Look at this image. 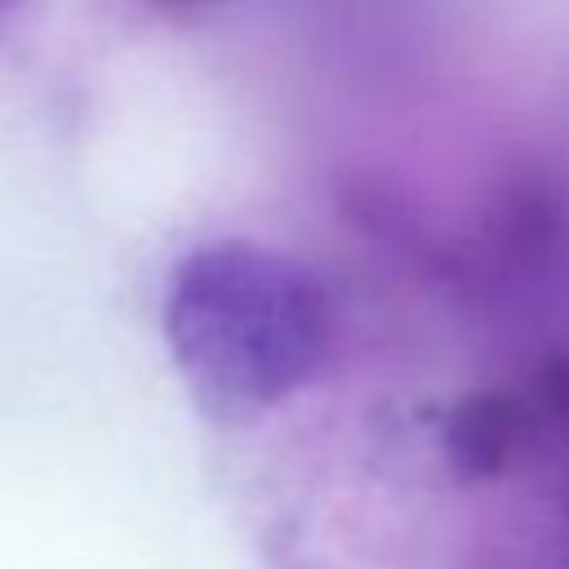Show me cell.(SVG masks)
<instances>
[{
	"label": "cell",
	"mask_w": 569,
	"mask_h": 569,
	"mask_svg": "<svg viewBox=\"0 0 569 569\" xmlns=\"http://www.w3.org/2000/svg\"><path fill=\"white\" fill-rule=\"evenodd\" d=\"M164 338L204 413L244 422L325 373L333 307L307 262L258 240H204L169 271Z\"/></svg>",
	"instance_id": "6da1fadb"
},
{
	"label": "cell",
	"mask_w": 569,
	"mask_h": 569,
	"mask_svg": "<svg viewBox=\"0 0 569 569\" xmlns=\"http://www.w3.org/2000/svg\"><path fill=\"white\" fill-rule=\"evenodd\" d=\"M525 445V413L516 391H471L453 405L445 422V453L458 476L493 480L511 462H520Z\"/></svg>",
	"instance_id": "7a4b0ae2"
},
{
	"label": "cell",
	"mask_w": 569,
	"mask_h": 569,
	"mask_svg": "<svg viewBox=\"0 0 569 569\" xmlns=\"http://www.w3.org/2000/svg\"><path fill=\"white\" fill-rule=\"evenodd\" d=\"M516 396H520V413H525L520 458L533 453V458H542V467H551L556 498L569 520V347L551 351Z\"/></svg>",
	"instance_id": "3957f363"
},
{
	"label": "cell",
	"mask_w": 569,
	"mask_h": 569,
	"mask_svg": "<svg viewBox=\"0 0 569 569\" xmlns=\"http://www.w3.org/2000/svg\"><path fill=\"white\" fill-rule=\"evenodd\" d=\"M160 13H173V18H187V13H196V9H204V4H213V0H151Z\"/></svg>",
	"instance_id": "277c9868"
},
{
	"label": "cell",
	"mask_w": 569,
	"mask_h": 569,
	"mask_svg": "<svg viewBox=\"0 0 569 569\" xmlns=\"http://www.w3.org/2000/svg\"><path fill=\"white\" fill-rule=\"evenodd\" d=\"M13 4H18V0H0V27H4V18L13 13Z\"/></svg>",
	"instance_id": "5b68a950"
}]
</instances>
